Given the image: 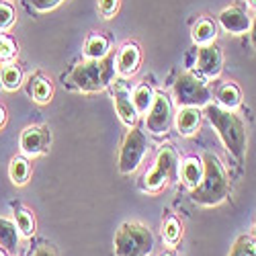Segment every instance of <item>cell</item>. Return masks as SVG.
Here are the masks:
<instances>
[{
	"mask_svg": "<svg viewBox=\"0 0 256 256\" xmlns=\"http://www.w3.org/2000/svg\"><path fill=\"white\" fill-rule=\"evenodd\" d=\"M230 256H256V238L254 236H240L234 244Z\"/></svg>",
	"mask_w": 256,
	"mask_h": 256,
	"instance_id": "25",
	"label": "cell"
},
{
	"mask_svg": "<svg viewBox=\"0 0 256 256\" xmlns=\"http://www.w3.org/2000/svg\"><path fill=\"white\" fill-rule=\"evenodd\" d=\"M220 25L232 35H242L250 29V16L238 6H230L220 12Z\"/></svg>",
	"mask_w": 256,
	"mask_h": 256,
	"instance_id": "12",
	"label": "cell"
},
{
	"mask_svg": "<svg viewBox=\"0 0 256 256\" xmlns=\"http://www.w3.org/2000/svg\"><path fill=\"white\" fill-rule=\"evenodd\" d=\"M154 234L140 222H125L115 234V256H150L154 252Z\"/></svg>",
	"mask_w": 256,
	"mask_h": 256,
	"instance_id": "4",
	"label": "cell"
},
{
	"mask_svg": "<svg viewBox=\"0 0 256 256\" xmlns=\"http://www.w3.org/2000/svg\"><path fill=\"white\" fill-rule=\"evenodd\" d=\"M0 80H2V86L6 90H16L23 84V72H20L16 64H6L2 72H0Z\"/></svg>",
	"mask_w": 256,
	"mask_h": 256,
	"instance_id": "23",
	"label": "cell"
},
{
	"mask_svg": "<svg viewBox=\"0 0 256 256\" xmlns=\"http://www.w3.org/2000/svg\"><path fill=\"white\" fill-rule=\"evenodd\" d=\"M14 23V8L8 2H0V33L10 29Z\"/></svg>",
	"mask_w": 256,
	"mask_h": 256,
	"instance_id": "28",
	"label": "cell"
},
{
	"mask_svg": "<svg viewBox=\"0 0 256 256\" xmlns=\"http://www.w3.org/2000/svg\"><path fill=\"white\" fill-rule=\"evenodd\" d=\"M197 68L207 78H218L222 74V68H224L222 50L216 44L201 46L199 48V54H197Z\"/></svg>",
	"mask_w": 256,
	"mask_h": 256,
	"instance_id": "10",
	"label": "cell"
},
{
	"mask_svg": "<svg viewBox=\"0 0 256 256\" xmlns=\"http://www.w3.org/2000/svg\"><path fill=\"white\" fill-rule=\"evenodd\" d=\"M0 256H6V254H4V252H0Z\"/></svg>",
	"mask_w": 256,
	"mask_h": 256,
	"instance_id": "36",
	"label": "cell"
},
{
	"mask_svg": "<svg viewBox=\"0 0 256 256\" xmlns=\"http://www.w3.org/2000/svg\"><path fill=\"white\" fill-rule=\"evenodd\" d=\"M4 123H6V111H4V106L0 104V130L4 127Z\"/></svg>",
	"mask_w": 256,
	"mask_h": 256,
	"instance_id": "33",
	"label": "cell"
},
{
	"mask_svg": "<svg viewBox=\"0 0 256 256\" xmlns=\"http://www.w3.org/2000/svg\"><path fill=\"white\" fill-rule=\"evenodd\" d=\"M170 123H172V104H170V98L164 92H156L150 109L146 113V130L154 136H162L170 130Z\"/></svg>",
	"mask_w": 256,
	"mask_h": 256,
	"instance_id": "8",
	"label": "cell"
},
{
	"mask_svg": "<svg viewBox=\"0 0 256 256\" xmlns=\"http://www.w3.org/2000/svg\"><path fill=\"white\" fill-rule=\"evenodd\" d=\"M201 125V113L197 106H182L176 113V130L182 138L195 136Z\"/></svg>",
	"mask_w": 256,
	"mask_h": 256,
	"instance_id": "14",
	"label": "cell"
},
{
	"mask_svg": "<svg viewBox=\"0 0 256 256\" xmlns=\"http://www.w3.org/2000/svg\"><path fill=\"white\" fill-rule=\"evenodd\" d=\"M16 52H18V48L14 44V39L0 33V60H10L16 56Z\"/></svg>",
	"mask_w": 256,
	"mask_h": 256,
	"instance_id": "27",
	"label": "cell"
},
{
	"mask_svg": "<svg viewBox=\"0 0 256 256\" xmlns=\"http://www.w3.org/2000/svg\"><path fill=\"white\" fill-rule=\"evenodd\" d=\"M14 224H16V228H18V234H23L25 238H31L33 234H35V220H33V216L29 211H16L14 213Z\"/></svg>",
	"mask_w": 256,
	"mask_h": 256,
	"instance_id": "26",
	"label": "cell"
},
{
	"mask_svg": "<svg viewBox=\"0 0 256 256\" xmlns=\"http://www.w3.org/2000/svg\"><path fill=\"white\" fill-rule=\"evenodd\" d=\"M180 178L188 188H195L203 178V160L195 156L184 158V162L180 164Z\"/></svg>",
	"mask_w": 256,
	"mask_h": 256,
	"instance_id": "15",
	"label": "cell"
},
{
	"mask_svg": "<svg viewBox=\"0 0 256 256\" xmlns=\"http://www.w3.org/2000/svg\"><path fill=\"white\" fill-rule=\"evenodd\" d=\"M113 98H115V109L119 119L123 121V125L127 127H134L138 121V111H136V104L132 100V94L127 92L121 84H115V90H113Z\"/></svg>",
	"mask_w": 256,
	"mask_h": 256,
	"instance_id": "13",
	"label": "cell"
},
{
	"mask_svg": "<svg viewBox=\"0 0 256 256\" xmlns=\"http://www.w3.org/2000/svg\"><path fill=\"white\" fill-rule=\"evenodd\" d=\"M33 256H56V252H54L50 246H41L39 250H35Z\"/></svg>",
	"mask_w": 256,
	"mask_h": 256,
	"instance_id": "32",
	"label": "cell"
},
{
	"mask_svg": "<svg viewBox=\"0 0 256 256\" xmlns=\"http://www.w3.org/2000/svg\"><path fill=\"white\" fill-rule=\"evenodd\" d=\"M115 56L106 54L100 60H86L80 62L68 76L70 86L80 92H100L104 90L115 78Z\"/></svg>",
	"mask_w": 256,
	"mask_h": 256,
	"instance_id": "3",
	"label": "cell"
},
{
	"mask_svg": "<svg viewBox=\"0 0 256 256\" xmlns=\"http://www.w3.org/2000/svg\"><path fill=\"white\" fill-rule=\"evenodd\" d=\"M140 62H142V52H140V46L130 41L125 44L117 58H115V68H117V74L123 76V78H130L134 76L138 70H140Z\"/></svg>",
	"mask_w": 256,
	"mask_h": 256,
	"instance_id": "11",
	"label": "cell"
},
{
	"mask_svg": "<svg viewBox=\"0 0 256 256\" xmlns=\"http://www.w3.org/2000/svg\"><path fill=\"white\" fill-rule=\"evenodd\" d=\"M29 174H31V164L27 162V158L23 156H14L10 160V168H8V176L10 180L20 186V184H25L29 180Z\"/></svg>",
	"mask_w": 256,
	"mask_h": 256,
	"instance_id": "21",
	"label": "cell"
},
{
	"mask_svg": "<svg viewBox=\"0 0 256 256\" xmlns=\"http://www.w3.org/2000/svg\"><path fill=\"white\" fill-rule=\"evenodd\" d=\"M218 100H220V104L224 106V109L234 111V109H238V106L242 104V92H240V88L236 86V84L228 82L218 90Z\"/></svg>",
	"mask_w": 256,
	"mask_h": 256,
	"instance_id": "19",
	"label": "cell"
},
{
	"mask_svg": "<svg viewBox=\"0 0 256 256\" xmlns=\"http://www.w3.org/2000/svg\"><path fill=\"white\" fill-rule=\"evenodd\" d=\"M50 130L44 125H31L20 134V152L25 156H41L50 150Z\"/></svg>",
	"mask_w": 256,
	"mask_h": 256,
	"instance_id": "9",
	"label": "cell"
},
{
	"mask_svg": "<svg viewBox=\"0 0 256 256\" xmlns=\"http://www.w3.org/2000/svg\"><path fill=\"white\" fill-rule=\"evenodd\" d=\"M29 92H31V96H33L35 102L46 104V102H50L52 96H54V86H52V82H50L48 78H44L41 74H37V76L31 78Z\"/></svg>",
	"mask_w": 256,
	"mask_h": 256,
	"instance_id": "18",
	"label": "cell"
},
{
	"mask_svg": "<svg viewBox=\"0 0 256 256\" xmlns=\"http://www.w3.org/2000/svg\"><path fill=\"white\" fill-rule=\"evenodd\" d=\"M160 256H174L172 252H164V254H160Z\"/></svg>",
	"mask_w": 256,
	"mask_h": 256,
	"instance_id": "35",
	"label": "cell"
},
{
	"mask_svg": "<svg viewBox=\"0 0 256 256\" xmlns=\"http://www.w3.org/2000/svg\"><path fill=\"white\" fill-rule=\"evenodd\" d=\"M176 164H178V154L174 152V148L164 146L162 150L158 152V156H156L154 168H152L150 172L146 174V178H144L146 190H152V193L160 190V188L170 180V176L174 174Z\"/></svg>",
	"mask_w": 256,
	"mask_h": 256,
	"instance_id": "7",
	"label": "cell"
},
{
	"mask_svg": "<svg viewBox=\"0 0 256 256\" xmlns=\"http://www.w3.org/2000/svg\"><path fill=\"white\" fill-rule=\"evenodd\" d=\"M230 188H232L230 178H228V172L222 160L213 152H205L203 154V178L195 188H190V199L197 205L213 207L226 201V197L230 195Z\"/></svg>",
	"mask_w": 256,
	"mask_h": 256,
	"instance_id": "1",
	"label": "cell"
},
{
	"mask_svg": "<svg viewBox=\"0 0 256 256\" xmlns=\"http://www.w3.org/2000/svg\"><path fill=\"white\" fill-rule=\"evenodd\" d=\"M193 41L197 46H209L218 37V25L211 18H199L193 25V33H190Z\"/></svg>",
	"mask_w": 256,
	"mask_h": 256,
	"instance_id": "17",
	"label": "cell"
},
{
	"mask_svg": "<svg viewBox=\"0 0 256 256\" xmlns=\"http://www.w3.org/2000/svg\"><path fill=\"white\" fill-rule=\"evenodd\" d=\"M0 248L8 254H16L18 248V228L6 218H0Z\"/></svg>",
	"mask_w": 256,
	"mask_h": 256,
	"instance_id": "16",
	"label": "cell"
},
{
	"mask_svg": "<svg viewBox=\"0 0 256 256\" xmlns=\"http://www.w3.org/2000/svg\"><path fill=\"white\" fill-rule=\"evenodd\" d=\"M64 0H31V6L35 10H41V12H46V10H52L56 8L58 4H62Z\"/></svg>",
	"mask_w": 256,
	"mask_h": 256,
	"instance_id": "30",
	"label": "cell"
},
{
	"mask_svg": "<svg viewBox=\"0 0 256 256\" xmlns=\"http://www.w3.org/2000/svg\"><path fill=\"white\" fill-rule=\"evenodd\" d=\"M182 236V226L174 216H168L162 224V238L168 246H174Z\"/></svg>",
	"mask_w": 256,
	"mask_h": 256,
	"instance_id": "24",
	"label": "cell"
},
{
	"mask_svg": "<svg viewBox=\"0 0 256 256\" xmlns=\"http://www.w3.org/2000/svg\"><path fill=\"white\" fill-rule=\"evenodd\" d=\"M84 52H86V58L88 60H100L109 54V39L94 33L86 39V44H84Z\"/></svg>",
	"mask_w": 256,
	"mask_h": 256,
	"instance_id": "22",
	"label": "cell"
},
{
	"mask_svg": "<svg viewBox=\"0 0 256 256\" xmlns=\"http://www.w3.org/2000/svg\"><path fill=\"white\" fill-rule=\"evenodd\" d=\"M154 94H156L154 88H152L148 82H142L140 86L134 90L132 100H134V104H136L138 115H146V113H148V109H150V104H152V100H154Z\"/></svg>",
	"mask_w": 256,
	"mask_h": 256,
	"instance_id": "20",
	"label": "cell"
},
{
	"mask_svg": "<svg viewBox=\"0 0 256 256\" xmlns=\"http://www.w3.org/2000/svg\"><path fill=\"white\" fill-rule=\"evenodd\" d=\"M148 136L138 130V127H130L123 144H121V150H119V158H117V166H119V172L121 174H134L136 170L140 168V164L144 162V156L148 154Z\"/></svg>",
	"mask_w": 256,
	"mask_h": 256,
	"instance_id": "5",
	"label": "cell"
},
{
	"mask_svg": "<svg viewBox=\"0 0 256 256\" xmlns=\"http://www.w3.org/2000/svg\"><path fill=\"white\" fill-rule=\"evenodd\" d=\"M205 115L213 130L218 132L222 144L234 158H244L246 152V125L244 121L230 109H224L222 104H207Z\"/></svg>",
	"mask_w": 256,
	"mask_h": 256,
	"instance_id": "2",
	"label": "cell"
},
{
	"mask_svg": "<svg viewBox=\"0 0 256 256\" xmlns=\"http://www.w3.org/2000/svg\"><path fill=\"white\" fill-rule=\"evenodd\" d=\"M254 234H256V226H254Z\"/></svg>",
	"mask_w": 256,
	"mask_h": 256,
	"instance_id": "37",
	"label": "cell"
},
{
	"mask_svg": "<svg viewBox=\"0 0 256 256\" xmlns=\"http://www.w3.org/2000/svg\"><path fill=\"white\" fill-rule=\"evenodd\" d=\"M248 4H250L252 8H256V0H248Z\"/></svg>",
	"mask_w": 256,
	"mask_h": 256,
	"instance_id": "34",
	"label": "cell"
},
{
	"mask_svg": "<svg viewBox=\"0 0 256 256\" xmlns=\"http://www.w3.org/2000/svg\"><path fill=\"white\" fill-rule=\"evenodd\" d=\"M174 96L180 106H207L211 100V90L207 84L193 72H184L174 84Z\"/></svg>",
	"mask_w": 256,
	"mask_h": 256,
	"instance_id": "6",
	"label": "cell"
},
{
	"mask_svg": "<svg viewBox=\"0 0 256 256\" xmlns=\"http://www.w3.org/2000/svg\"><path fill=\"white\" fill-rule=\"evenodd\" d=\"M250 44H252V48L256 50V16H254V20H252V23H250Z\"/></svg>",
	"mask_w": 256,
	"mask_h": 256,
	"instance_id": "31",
	"label": "cell"
},
{
	"mask_svg": "<svg viewBox=\"0 0 256 256\" xmlns=\"http://www.w3.org/2000/svg\"><path fill=\"white\" fill-rule=\"evenodd\" d=\"M98 10L104 18H111L119 10V0H98Z\"/></svg>",
	"mask_w": 256,
	"mask_h": 256,
	"instance_id": "29",
	"label": "cell"
}]
</instances>
